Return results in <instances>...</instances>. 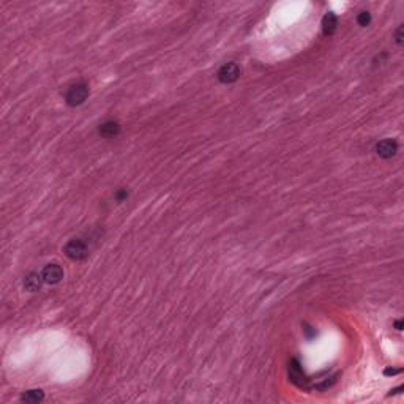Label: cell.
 <instances>
[{"instance_id": "13", "label": "cell", "mask_w": 404, "mask_h": 404, "mask_svg": "<svg viewBox=\"0 0 404 404\" xmlns=\"http://www.w3.org/2000/svg\"><path fill=\"white\" fill-rule=\"evenodd\" d=\"M395 41L398 46H403L404 43V25H400L397 28V32H395Z\"/></svg>"}, {"instance_id": "16", "label": "cell", "mask_w": 404, "mask_h": 404, "mask_svg": "<svg viewBox=\"0 0 404 404\" xmlns=\"http://www.w3.org/2000/svg\"><path fill=\"white\" fill-rule=\"evenodd\" d=\"M403 327H404L403 321H395V329H397L398 332H401V330H403Z\"/></svg>"}, {"instance_id": "6", "label": "cell", "mask_w": 404, "mask_h": 404, "mask_svg": "<svg viewBox=\"0 0 404 404\" xmlns=\"http://www.w3.org/2000/svg\"><path fill=\"white\" fill-rule=\"evenodd\" d=\"M397 152H398V142L395 139L387 138V139H382L376 144V153L384 160L395 157Z\"/></svg>"}, {"instance_id": "14", "label": "cell", "mask_w": 404, "mask_h": 404, "mask_svg": "<svg viewBox=\"0 0 404 404\" xmlns=\"http://www.w3.org/2000/svg\"><path fill=\"white\" fill-rule=\"evenodd\" d=\"M401 371H403L401 368H395V370H393V368H386V370H384V374H386V376H395V374H400Z\"/></svg>"}, {"instance_id": "9", "label": "cell", "mask_w": 404, "mask_h": 404, "mask_svg": "<svg viewBox=\"0 0 404 404\" xmlns=\"http://www.w3.org/2000/svg\"><path fill=\"white\" fill-rule=\"evenodd\" d=\"M336 27H338V17L335 13L329 11L322 17V33L325 36H330L336 32Z\"/></svg>"}, {"instance_id": "1", "label": "cell", "mask_w": 404, "mask_h": 404, "mask_svg": "<svg viewBox=\"0 0 404 404\" xmlns=\"http://www.w3.org/2000/svg\"><path fill=\"white\" fill-rule=\"evenodd\" d=\"M89 97V85L85 82H76L73 85H70V89L66 90L65 93V101L71 108H76V106H81Z\"/></svg>"}, {"instance_id": "4", "label": "cell", "mask_w": 404, "mask_h": 404, "mask_svg": "<svg viewBox=\"0 0 404 404\" xmlns=\"http://www.w3.org/2000/svg\"><path fill=\"white\" fill-rule=\"evenodd\" d=\"M63 268L59 265V264H47L44 265V268L41 270V278H43V281L46 284H59L62 280H63Z\"/></svg>"}, {"instance_id": "3", "label": "cell", "mask_w": 404, "mask_h": 404, "mask_svg": "<svg viewBox=\"0 0 404 404\" xmlns=\"http://www.w3.org/2000/svg\"><path fill=\"white\" fill-rule=\"evenodd\" d=\"M240 74H242V70L240 66L234 62L224 63L216 73V78L221 84H234L235 81H238Z\"/></svg>"}, {"instance_id": "11", "label": "cell", "mask_w": 404, "mask_h": 404, "mask_svg": "<svg viewBox=\"0 0 404 404\" xmlns=\"http://www.w3.org/2000/svg\"><path fill=\"white\" fill-rule=\"evenodd\" d=\"M371 13L370 11H360L359 14H357V24L360 25V27H368L370 24H371Z\"/></svg>"}, {"instance_id": "10", "label": "cell", "mask_w": 404, "mask_h": 404, "mask_svg": "<svg viewBox=\"0 0 404 404\" xmlns=\"http://www.w3.org/2000/svg\"><path fill=\"white\" fill-rule=\"evenodd\" d=\"M21 400L24 403H28V404H36V403H41L44 400V392L40 390V389H33V390H27L24 395L21 397Z\"/></svg>"}, {"instance_id": "8", "label": "cell", "mask_w": 404, "mask_h": 404, "mask_svg": "<svg viewBox=\"0 0 404 404\" xmlns=\"http://www.w3.org/2000/svg\"><path fill=\"white\" fill-rule=\"evenodd\" d=\"M43 278H41V273L38 275L35 272L32 273H28L25 278H24V287H25V291L28 292H38L41 289V286H43Z\"/></svg>"}, {"instance_id": "2", "label": "cell", "mask_w": 404, "mask_h": 404, "mask_svg": "<svg viewBox=\"0 0 404 404\" xmlns=\"http://www.w3.org/2000/svg\"><path fill=\"white\" fill-rule=\"evenodd\" d=\"M63 253L71 261H84L89 256V246L81 238H71L63 246Z\"/></svg>"}, {"instance_id": "15", "label": "cell", "mask_w": 404, "mask_h": 404, "mask_svg": "<svg viewBox=\"0 0 404 404\" xmlns=\"http://www.w3.org/2000/svg\"><path fill=\"white\" fill-rule=\"evenodd\" d=\"M305 332H306V338H308V340H311L313 336L316 335V332L311 330V327H310V325H306V324H305Z\"/></svg>"}, {"instance_id": "7", "label": "cell", "mask_w": 404, "mask_h": 404, "mask_svg": "<svg viewBox=\"0 0 404 404\" xmlns=\"http://www.w3.org/2000/svg\"><path fill=\"white\" fill-rule=\"evenodd\" d=\"M98 133H100L101 138H106V139L119 136V134H120V123L115 122V120H106L104 123L100 125Z\"/></svg>"}, {"instance_id": "12", "label": "cell", "mask_w": 404, "mask_h": 404, "mask_svg": "<svg viewBox=\"0 0 404 404\" xmlns=\"http://www.w3.org/2000/svg\"><path fill=\"white\" fill-rule=\"evenodd\" d=\"M114 198H115V201H117V202H123V201H127V199H128V191L125 190V188H120V190L115 191Z\"/></svg>"}, {"instance_id": "5", "label": "cell", "mask_w": 404, "mask_h": 404, "mask_svg": "<svg viewBox=\"0 0 404 404\" xmlns=\"http://www.w3.org/2000/svg\"><path fill=\"white\" fill-rule=\"evenodd\" d=\"M289 378H291V382H294L297 387H300V389L308 387V379L305 376L300 362L297 359H292L289 363Z\"/></svg>"}]
</instances>
